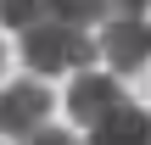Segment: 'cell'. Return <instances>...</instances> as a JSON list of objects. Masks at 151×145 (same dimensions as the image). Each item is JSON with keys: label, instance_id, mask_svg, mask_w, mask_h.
Listing matches in <instances>:
<instances>
[{"label": "cell", "instance_id": "6da1fadb", "mask_svg": "<svg viewBox=\"0 0 151 145\" xmlns=\"http://www.w3.org/2000/svg\"><path fill=\"white\" fill-rule=\"evenodd\" d=\"M95 50H101V45H95L84 28L56 22V17H45V22H34V28L22 34V61H28L34 73H90Z\"/></svg>", "mask_w": 151, "mask_h": 145}, {"label": "cell", "instance_id": "7a4b0ae2", "mask_svg": "<svg viewBox=\"0 0 151 145\" xmlns=\"http://www.w3.org/2000/svg\"><path fill=\"white\" fill-rule=\"evenodd\" d=\"M45 117H50V89H45V84L17 78L11 89H0V134H11V140L28 145L45 129Z\"/></svg>", "mask_w": 151, "mask_h": 145}, {"label": "cell", "instance_id": "3957f363", "mask_svg": "<svg viewBox=\"0 0 151 145\" xmlns=\"http://www.w3.org/2000/svg\"><path fill=\"white\" fill-rule=\"evenodd\" d=\"M95 45L106 50V61H112L118 73H140L151 61V22L146 17H112Z\"/></svg>", "mask_w": 151, "mask_h": 145}, {"label": "cell", "instance_id": "277c9868", "mask_svg": "<svg viewBox=\"0 0 151 145\" xmlns=\"http://www.w3.org/2000/svg\"><path fill=\"white\" fill-rule=\"evenodd\" d=\"M118 101H123L118 78H106V73H78V78H73V89H67V117H73V123H84V129H95Z\"/></svg>", "mask_w": 151, "mask_h": 145}, {"label": "cell", "instance_id": "5b68a950", "mask_svg": "<svg viewBox=\"0 0 151 145\" xmlns=\"http://www.w3.org/2000/svg\"><path fill=\"white\" fill-rule=\"evenodd\" d=\"M90 145H151V112L134 106V101H118L90 129Z\"/></svg>", "mask_w": 151, "mask_h": 145}, {"label": "cell", "instance_id": "8992f818", "mask_svg": "<svg viewBox=\"0 0 151 145\" xmlns=\"http://www.w3.org/2000/svg\"><path fill=\"white\" fill-rule=\"evenodd\" d=\"M45 11H50L56 22H73V28H84V22L106 17V0H45Z\"/></svg>", "mask_w": 151, "mask_h": 145}, {"label": "cell", "instance_id": "52a82bcc", "mask_svg": "<svg viewBox=\"0 0 151 145\" xmlns=\"http://www.w3.org/2000/svg\"><path fill=\"white\" fill-rule=\"evenodd\" d=\"M0 22L17 28V34H28L34 22H45V0H0Z\"/></svg>", "mask_w": 151, "mask_h": 145}, {"label": "cell", "instance_id": "ba28073f", "mask_svg": "<svg viewBox=\"0 0 151 145\" xmlns=\"http://www.w3.org/2000/svg\"><path fill=\"white\" fill-rule=\"evenodd\" d=\"M106 6H112L118 17H146L151 11V0H106Z\"/></svg>", "mask_w": 151, "mask_h": 145}, {"label": "cell", "instance_id": "9c48e42d", "mask_svg": "<svg viewBox=\"0 0 151 145\" xmlns=\"http://www.w3.org/2000/svg\"><path fill=\"white\" fill-rule=\"evenodd\" d=\"M28 145H78V140H73V134H56V129H39Z\"/></svg>", "mask_w": 151, "mask_h": 145}, {"label": "cell", "instance_id": "30bf717a", "mask_svg": "<svg viewBox=\"0 0 151 145\" xmlns=\"http://www.w3.org/2000/svg\"><path fill=\"white\" fill-rule=\"evenodd\" d=\"M0 61H6V50H0Z\"/></svg>", "mask_w": 151, "mask_h": 145}]
</instances>
